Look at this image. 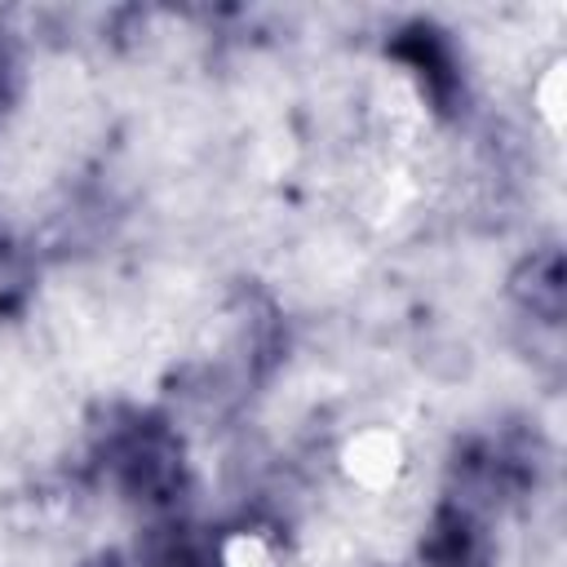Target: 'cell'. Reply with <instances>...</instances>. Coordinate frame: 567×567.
Here are the masks:
<instances>
[{"instance_id": "obj_8", "label": "cell", "mask_w": 567, "mask_h": 567, "mask_svg": "<svg viewBox=\"0 0 567 567\" xmlns=\"http://www.w3.org/2000/svg\"><path fill=\"white\" fill-rule=\"evenodd\" d=\"M4 261H9V248H4V235H0V279H4Z\"/></svg>"}, {"instance_id": "obj_2", "label": "cell", "mask_w": 567, "mask_h": 567, "mask_svg": "<svg viewBox=\"0 0 567 567\" xmlns=\"http://www.w3.org/2000/svg\"><path fill=\"white\" fill-rule=\"evenodd\" d=\"M390 53L421 80V89L430 93V102H434L439 111H452L456 97L465 93L456 49H452L447 31H439L434 22H408V27L390 40Z\"/></svg>"}, {"instance_id": "obj_6", "label": "cell", "mask_w": 567, "mask_h": 567, "mask_svg": "<svg viewBox=\"0 0 567 567\" xmlns=\"http://www.w3.org/2000/svg\"><path fill=\"white\" fill-rule=\"evenodd\" d=\"M80 567H128V558H124V554H115V549H102V554L84 558Z\"/></svg>"}, {"instance_id": "obj_5", "label": "cell", "mask_w": 567, "mask_h": 567, "mask_svg": "<svg viewBox=\"0 0 567 567\" xmlns=\"http://www.w3.org/2000/svg\"><path fill=\"white\" fill-rule=\"evenodd\" d=\"M509 297L523 306V315H532V319H540V323H549V328L563 319V297H567V288H563V252H558V244L532 248V252L514 266V275H509Z\"/></svg>"}, {"instance_id": "obj_1", "label": "cell", "mask_w": 567, "mask_h": 567, "mask_svg": "<svg viewBox=\"0 0 567 567\" xmlns=\"http://www.w3.org/2000/svg\"><path fill=\"white\" fill-rule=\"evenodd\" d=\"M102 461L115 487L142 505H173L177 492L186 487L182 439L164 421H151V416H133L128 425H115L106 434Z\"/></svg>"}, {"instance_id": "obj_4", "label": "cell", "mask_w": 567, "mask_h": 567, "mask_svg": "<svg viewBox=\"0 0 567 567\" xmlns=\"http://www.w3.org/2000/svg\"><path fill=\"white\" fill-rule=\"evenodd\" d=\"M425 567H483L487 563V536L474 509L447 501L434 509L430 532L421 540Z\"/></svg>"}, {"instance_id": "obj_7", "label": "cell", "mask_w": 567, "mask_h": 567, "mask_svg": "<svg viewBox=\"0 0 567 567\" xmlns=\"http://www.w3.org/2000/svg\"><path fill=\"white\" fill-rule=\"evenodd\" d=\"M9 75H13V58H9V49H4V40H0V97H4Z\"/></svg>"}, {"instance_id": "obj_3", "label": "cell", "mask_w": 567, "mask_h": 567, "mask_svg": "<svg viewBox=\"0 0 567 567\" xmlns=\"http://www.w3.org/2000/svg\"><path fill=\"white\" fill-rule=\"evenodd\" d=\"M142 567H226L221 536L190 518H164L142 532L137 540Z\"/></svg>"}]
</instances>
